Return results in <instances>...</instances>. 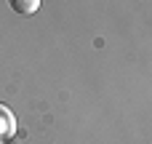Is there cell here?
Masks as SVG:
<instances>
[{"instance_id":"obj_2","label":"cell","mask_w":152,"mask_h":144,"mask_svg":"<svg viewBox=\"0 0 152 144\" xmlns=\"http://www.w3.org/2000/svg\"><path fill=\"white\" fill-rule=\"evenodd\" d=\"M8 5H11L13 13H19V16H32V13H37L40 0H8Z\"/></svg>"},{"instance_id":"obj_1","label":"cell","mask_w":152,"mask_h":144,"mask_svg":"<svg viewBox=\"0 0 152 144\" xmlns=\"http://www.w3.org/2000/svg\"><path fill=\"white\" fill-rule=\"evenodd\" d=\"M13 134H16V118L5 104H0V142L11 139Z\"/></svg>"},{"instance_id":"obj_3","label":"cell","mask_w":152,"mask_h":144,"mask_svg":"<svg viewBox=\"0 0 152 144\" xmlns=\"http://www.w3.org/2000/svg\"><path fill=\"white\" fill-rule=\"evenodd\" d=\"M0 144H3V142H0Z\"/></svg>"}]
</instances>
